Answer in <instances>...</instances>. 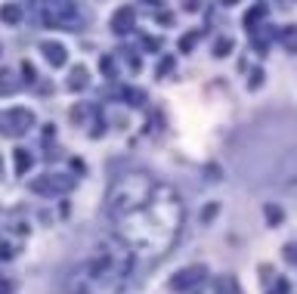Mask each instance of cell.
<instances>
[{"mask_svg": "<svg viewBox=\"0 0 297 294\" xmlns=\"http://www.w3.org/2000/svg\"><path fill=\"white\" fill-rule=\"evenodd\" d=\"M108 208L127 251L148 260L164 257L183 223L180 195L142 173H127L118 180L108 192Z\"/></svg>", "mask_w": 297, "mask_h": 294, "instance_id": "1", "label": "cell"}, {"mask_svg": "<svg viewBox=\"0 0 297 294\" xmlns=\"http://www.w3.org/2000/svg\"><path fill=\"white\" fill-rule=\"evenodd\" d=\"M44 56H47L53 65H62V62H65V53H62L59 44H47V47H44Z\"/></svg>", "mask_w": 297, "mask_h": 294, "instance_id": "4", "label": "cell"}, {"mask_svg": "<svg viewBox=\"0 0 297 294\" xmlns=\"http://www.w3.org/2000/svg\"><path fill=\"white\" fill-rule=\"evenodd\" d=\"M201 279V270H183V276H176L173 279V288L176 291H183V288H189L192 282H198Z\"/></svg>", "mask_w": 297, "mask_h": 294, "instance_id": "3", "label": "cell"}, {"mask_svg": "<svg viewBox=\"0 0 297 294\" xmlns=\"http://www.w3.org/2000/svg\"><path fill=\"white\" fill-rule=\"evenodd\" d=\"M19 16H22V13H19V7H13V4L0 10V19H4V22H19Z\"/></svg>", "mask_w": 297, "mask_h": 294, "instance_id": "5", "label": "cell"}, {"mask_svg": "<svg viewBox=\"0 0 297 294\" xmlns=\"http://www.w3.org/2000/svg\"><path fill=\"white\" fill-rule=\"evenodd\" d=\"M130 260H133V254L127 251L124 242L99 248V254L90 257V260L74 273L71 285L78 288V294H118L121 282L127 279Z\"/></svg>", "mask_w": 297, "mask_h": 294, "instance_id": "2", "label": "cell"}, {"mask_svg": "<svg viewBox=\"0 0 297 294\" xmlns=\"http://www.w3.org/2000/svg\"><path fill=\"white\" fill-rule=\"evenodd\" d=\"M28 161H31V158H28L25 152H19V155H16V164H19V170H25V167H28Z\"/></svg>", "mask_w": 297, "mask_h": 294, "instance_id": "6", "label": "cell"}]
</instances>
